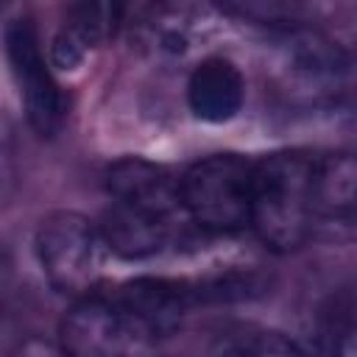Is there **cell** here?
<instances>
[{"mask_svg": "<svg viewBox=\"0 0 357 357\" xmlns=\"http://www.w3.org/2000/svg\"><path fill=\"white\" fill-rule=\"evenodd\" d=\"M173 218L170 215H159L151 209H139V206H128L114 201L112 209L103 215V240L106 245L123 257V259H145L159 254L173 231Z\"/></svg>", "mask_w": 357, "mask_h": 357, "instance_id": "obj_10", "label": "cell"}, {"mask_svg": "<svg viewBox=\"0 0 357 357\" xmlns=\"http://www.w3.org/2000/svg\"><path fill=\"white\" fill-rule=\"evenodd\" d=\"M220 3L226 8H237L240 14L271 25H290L304 8V0H220Z\"/></svg>", "mask_w": 357, "mask_h": 357, "instance_id": "obj_16", "label": "cell"}, {"mask_svg": "<svg viewBox=\"0 0 357 357\" xmlns=\"http://www.w3.org/2000/svg\"><path fill=\"white\" fill-rule=\"evenodd\" d=\"M128 3H131V0H103L106 14H109V25H112V28H114V25L123 20V14H126Z\"/></svg>", "mask_w": 357, "mask_h": 357, "instance_id": "obj_17", "label": "cell"}, {"mask_svg": "<svg viewBox=\"0 0 357 357\" xmlns=\"http://www.w3.org/2000/svg\"><path fill=\"white\" fill-rule=\"evenodd\" d=\"M357 167L351 153L312 156V215L335 223H351Z\"/></svg>", "mask_w": 357, "mask_h": 357, "instance_id": "obj_13", "label": "cell"}, {"mask_svg": "<svg viewBox=\"0 0 357 357\" xmlns=\"http://www.w3.org/2000/svg\"><path fill=\"white\" fill-rule=\"evenodd\" d=\"M349 53L310 28H284L271 42L268 73L290 103H329L349 81Z\"/></svg>", "mask_w": 357, "mask_h": 357, "instance_id": "obj_2", "label": "cell"}, {"mask_svg": "<svg viewBox=\"0 0 357 357\" xmlns=\"http://www.w3.org/2000/svg\"><path fill=\"white\" fill-rule=\"evenodd\" d=\"M6 3H8V0H0V8H3V6H6Z\"/></svg>", "mask_w": 357, "mask_h": 357, "instance_id": "obj_18", "label": "cell"}, {"mask_svg": "<svg viewBox=\"0 0 357 357\" xmlns=\"http://www.w3.org/2000/svg\"><path fill=\"white\" fill-rule=\"evenodd\" d=\"M6 53H8L11 73L17 78L31 128L39 137H56L67 120V98L45 64L42 42L31 20H17L8 25Z\"/></svg>", "mask_w": 357, "mask_h": 357, "instance_id": "obj_6", "label": "cell"}, {"mask_svg": "<svg viewBox=\"0 0 357 357\" xmlns=\"http://www.w3.org/2000/svg\"><path fill=\"white\" fill-rule=\"evenodd\" d=\"M212 351L223 354H259V357H290L301 349L279 332L259 329V326H231L215 337Z\"/></svg>", "mask_w": 357, "mask_h": 357, "instance_id": "obj_14", "label": "cell"}, {"mask_svg": "<svg viewBox=\"0 0 357 357\" xmlns=\"http://www.w3.org/2000/svg\"><path fill=\"white\" fill-rule=\"evenodd\" d=\"M123 307H128L137 318H142L156 337H167L178 329L184 312L198 304V293L192 282L165 279V276H139L126 282L117 296Z\"/></svg>", "mask_w": 357, "mask_h": 357, "instance_id": "obj_8", "label": "cell"}, {"mask_svg": "<svg viewBox=\"0 0 357 357\" xmlns=\"http://www.w3.org/2000/svg\"><path fill=\"white\" fill-rule=\"evenodd\" d=\"M106 190L114 201L151 209L159 215H176L181 209V192L178 178L162 165L145 162V159H120L106 173Z\"/></svg>", "mask_w": 357, "mask_h": 357, "instance_id": "obj_9", "label": "cell"}, {"mask_svg": "<svg viewBox=\"0 0 357 357\" xmlns=\"http://www.w3.org/2000/svg\"><path fill=\"white\" fill-rule=\"evenodd\" d=\"M61 346L78 357H134L156 349V332L117 298H81L61 321Z\"/></svg>", "mask_w": 357, "mask_h": 357, "instance_id": "obj_4", "label": "cell"}, {"mask_svg": "<svg viewBox=\"0 0 357 357\" xmlns=\"http://www.w3.org/2000/svg\"><path fill=\"white\" fill-rule=\"evenodd\" d=\"M354 304H351V296H343V301H332L329 310H324V318H321V332L324 337L329 340V351H343V354H351V346H354Z\"/></svg>", "mask_w": 357, "mask_h": 357, "instance_id": "obj_15", "label": "cell"}, {"mask_svg": "<svg viewBox=\"0 0 357 357\" xmlns=\"http://www.w3.org/2000/svg\"><path fill=\"white\" fill-rule=\"evenodd\" d=\"M312 220V156L276 151L251 165L248 223L268 248H298L310 237Z\"/></svg>", "mask_w": 357, "mask_h": 357, "instance_id": "obj_1", "label": "cell"}, {"mask_svg": "<svg viewBox=\"0 0 357 357\" xmlns=\"http://www.w3.org/2000/svg\"><path fill=\"white\" fill-rule=\"evenodd\" d=\"M229 28V14L220 0H159L145 17L142 36L153 53L190 56L206 47Z\"/></svg>", "mask_w": 357, "mask_h": 357, "instance_id": "obj_7", "label": "cell"}, {"mask_svg": "<svg viewBox=\"0 0 357 357\" xmlns=\"http://www.w3.org/2000/svg\"><path fill=\"white\" fill-rule=\"evenodd\" d=\"M109 28L112 25L103 0H73L59 33L53 36L50 64L64 73L75 70L86 59V53L106 36Z\"/></svg>", "mask_w": 357, "mask_h": 357, "instance_id": "obj_12", "label": "cell"}, {"mask_svg": "<svg viewBox=\"0 0 357 357\" xmlns=\"http://www.w3.org/2000/svg\"><path fill=\"white\" fill-rule=\"evenodd\" d=\"M36 254L47 282L59 293H84L100 273V237L84 215L70 209L42 218Z\"/></svg>", "mask_w": 357, "mask_h": 357, "instance_id": "obj_5", "label": "cell"}, {"mask_svg": "<svg viewBox=\"0 0 357 357\" xmlns=\"http://www.w3.org/2000/svg\"><path fill=\"white\" fill-rule=\"evenodd\" d=\"M181 206L209 231H237L248 223L251 162L237 153H215L195 162L178 178Z\"/></svg>", "mask_w": 357, "mask_h": 357, "instance_id": "obj_3", "label": "cell"}, {"mask_svg": "<svg viewBox=\"0 0 357 357\" xmlns=\"http://www.w3.org/2000/svg\"><path fill=\"white\" fill-rule=\"evenodd\" d=\"M245 84L240 70L229 59H206L201 61L187 84V100L198 120L204 123H226L243 106Z\"/></svg>", "mask_w": 357, "mask_h": 357, "instance_id": "obj_11", "label": "cell"}]
</instances>
